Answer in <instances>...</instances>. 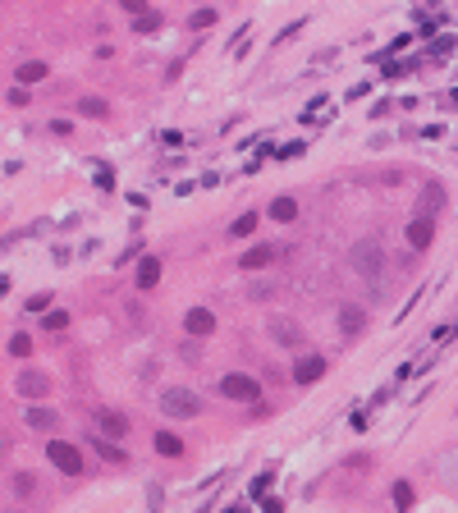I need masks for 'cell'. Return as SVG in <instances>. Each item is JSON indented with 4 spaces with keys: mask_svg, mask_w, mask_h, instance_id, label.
<instances>
[{
    "mask_svg": "<svg viewBox=\"0 0 458 513\" xmlns=\"http://www.w3.org/2000/svg\"><path fill=\"white\" fill-rule=\"evenodd\" d=\"M9 353H14V357H28V353H33V340H28V335H14V340H9Z\"/></svg>",
    "mask_w": 458,
    "mask_h": 513,
    "instance_id": "28",
    "label": "cell"
},
{
    "mask_svg": "<svg viewBox=\"0 0 458 513\" xmlns=\"http://www.w3.org/2000/svg\"><path fill=\"white\" fill-rule=\"evenodd\" d=\"M23 422L33 431H55V427H60V413H55V408H23Z\"/></svg>",
    "mask_w": 458,
    "mask_h": 513,
    "instance_id": "11",
    "label": "cell"
},
{
    "mask_svg": "<svg viewBox=\"0 0 458 513\" xmlns=\"http://www.w3.org/2000/svg\"><path fill=\"white\" fill-rule=\"evenodd\" d=\"M225 513H252V505H248V500H243V505H229Z\"/></svg>",
    "mask_w": 458,
    "mask_h": 513,
    "instance_id": "33",
    "label": "cell"
},
{
    "mask_svg": "<svg viewBox=\"0 0 458 513\" xmlns=\"http://www.w3.org/2000/svg\"><path fill=\"white\" fill-rule=\"evenodd\" d=\"M216 23V9H193L188 14V28H211Z\"/></svg>",
    "mask_w": 458,
    "mask_h": 513,
    "instance_id": "26",
    "label": "cell"
},
{
    "mask_svg": "<svg viewBox=\"0 0 458 513\" xmlns=\"http://www.w3.org/2000/svg\"><path fill=\"white\" fill-rule=\"evenodd\" d=\"M270 294H275V279H261V284L248 289V298H270Z\"/></svg>",
    "mask_w": 458,
    "mask_h": 513,
    "instance_id": "30",
    "label": "cell"
},
{
    "mask_svg": "<svg viewBox=\"0 0 458 513\" xmlns=\"http://www.w3.org/2000/svg\"><path fill=\"white\" fill-rule=\"evenodd\" d=\"M270 340H280V344H298L303 335H298V325H294V321H285V316H275V321H270Z\"/></svg>",
    "mask_w": 458,
    "mask_h": 513,
    "instance_id": "16",
    "label": "cell"
},
{
    "mask_svg": "<svg viewBox=\"0 0 458 513\" xmlns=\"http://www.w3.org/2000/svg\"><path fill=\"white\" fill-rule=\"evenodd\" d=\"M96 427L110 435V440H124V435H129V417L115 413V408H96Z\"/></svg>",
    "mask_w": 458,
    "mask_h": 513,
    "instance_id": "9",
    "label": "cell"
},
{
    "mask_svg": "<svg viewBox=\"0 0 458 513\" xmlns=\"http://www.w3.org/2000/svg\"><path fill=\"white\" fill-rule=\"evenodd\" d=\"M353 270L376 289V294H381V289H385V248L376 243V238H362V243L353 248Z\"/></svg>",
    "mask_w": 458,
    "mask_h": 513,
    "instance_id": "1",
    "label": "cell"
},
{
    "mask_svg": "<svg viewBox=\"0 0 458 513\" xmlns=\"http://www.w3.org/2000/svg\"><path fill=\"white\" fill-rule=\"evenodd\" d=\"M261 513H285V500H280V495H266V500H261Z\"/></svg>",
    "mask_w": 458,
    "mask_h": 513,
    "instance_id": "32",
    "label": "cell"
},
{
    "mask_svg": "<svg viewBox=\"0 0 458 513\" xmlns=\"http://www.w3.org/2000/svg\"><path fill=\"white\" fill-rule=\"evenodd\" d=\"M270 216H275L280 225H289V220H298V202L294 197H275L270 202Z\"/></svg>",
    "mask_w": 458,
    "mask_h": 513,
    "instance_id": "18",
    "label": "cell"
},
{
    "mask_svg": "<svg viewBox=\"0 0 458 513\" xmlns=\"http://www.w3.org/2000/svg\"><path fill=\"white\" fill-rule=\"evenodd\" d=\"M339 330H344V340H357V335L367 330V312H362V307H353V303L339 307Z\"/></svg>",
    "mask_w": 458,
    "mask_h": 513,
    "instance_id": "10",
    "label": "cell"
},
{
    "mask_svg": "<svg viewBox=\"0 0 458 513\" xmlns=\"http://www.w3.org/2000/svg\"><path fill=\"white\" fill-rule=\"evenodd\" d=\"M92 444H96V454H101V459L124 463V449H120V444H110V440H92Z\"/></svg>",
    "mask_w": 458,
    "mask_h": 513,
    "instance_id": "25",
    "label": "cell"
},
{
    "mask_svg": "<svg viewBox=\"0 0 458 513\" xmlns=\"http://www.w3.org/2000/svg\"><path fill=\"white\" fill-rule=\"evenodd\" d=\"M183 330H188L193 340H207V335H216V312H211V307H193V312L183 316Z\"/></svg>",
    "mask_w": 458,
    "mask_h": 513,
    "instance_id": "7",
    "label": "cell"
},
{
    "mask_svg": "<svg viewBox=\"0 0 458 513\" xmlns=\"http://www.w3.org/2000/svg\"><path fill=\"white\" fill-rule=\"evenodd\" d=\"M46 390H51V381H46L42 371H23L18 376V394H23V399H42Z\"/></svg>",
    "mask_w": 458,
    "mask_h": 513,
    "instance_id": "13",
    "label": "cell"
},
{
    "mask_svg": "<svg viewBox=\"0 0 458 513\" xmlns=\"http://www.w3.org/2000/svg\"><path fill=\"white\" fill-rule=\"evenodd\" d=\"M270 486H275V472H261V477L248 486V500H266V495H270Z\"/></svg>",
    "mask_w": 458,
    "mask_h": 513,
    "instance_id": "19",
    "label": "cell"
},
{
    "mask_svg": "<svg viewBox=\"0 0 458 513\" xmlns=\"http://www.w3.org/2000/svg\"><path fill=\"white\" fill-rule=\"evenodd\" d=\"M156 454H161V459H179V454H183V440H179V435H170V431H156Z\"/></svg>",
    "mask_w": 458,
    "mask_h": 513,
    "instance_id": "14",
    "label": "cell"
},
{
    "mask_svg": "<svg viewBox=\"0 0 458 513\" xmlns=\"http://www.w3.org/2000/svg\"><path fill=\"white\" fill-rule=\"evenodd\" d=\"M46 74H51V64H46V60H23L14 79H18V83H42Z\"/></svg>",
    "mask_w": 458,
    "mask_h": 513,
    "instance_id": "15",
    "label": "cell"
},
{
    "mask_svg": "<svg viewBox=\"0 0 458 513\" xmlns=\"http://www.w3.org/2000/svg\"><path fill=\"white\" fill-rule=\"evenodd\" d=\"M161 23H165V18H161V9H142V14L133 18V28H138V33H156Z\"/></svg>",
    "mask_w": 458,
    "mask_h": 513,
    "instance_id": "20",
    "label": "cell"
},
{
    "mask_svg": "<svg viewBox=\"0 0 458 513\" xmlns=\"http://www.w3.org/2000/svg\"><path fill=\"white\" fill-rule=\"evenodd\" d=\"M252 229H257V211H248V216H239V220L229 225V234H234V238H248Z\"/></svg>",
    "mask_w": 458,
    "mask_h": 513,
    "instance_id": "23",
    "label": "cell"
},
{
    "mask_svg": "<svg viewBox=\"0 0 458 513\" xmlns=\"http://www.w3.org/2000/svg\"><path fill=\"white\" fill-rule=\"evenodd\" d=\"M9 486H14V495H33V490H37V477H33V472H14V477H9Z\"/></svg>",
    "mask_w": 458,
    "mask_h": 513,
    "instance_id": "22",
    "label": "cell"
},
{
    "mask_svg": "<svg viewBox=\"0 0 458 513\" xmlns=\"http://www.w3.org/2000/svg\"><path fill=\"white\" fill-rule=\"evenodd\" d=\"M161 413L165 417H197L202 399L193 390H183V385H170V390H161Z\"/></svg>",
    "mask_w": 458,
    "mask_h": 513,
    "instance_id": "2",
    "label": "cell"
},
{
    "mask_svg": "<svg viewBox=\"0 0 458 513\" xmlns=\"http://www.w3.org/2000/svg\"><path fill=\"white\" fill-rule=\"evenodd\" d=\"M42 325H46V330H64V325H69V312H46Z\"/></svg>",
    "mask_w": 458,
    "mask_h": 513,
    "instance_id": "27",
    "label": "cell"
},
{
    "mask_svg": "<svg viewBox=\"0 0 458 513\" xmlns=\"http://www.w3.org/2000/svg\"><path fill=\"white\" fill-rule=\"evenodd\" d=\"M285 253H289V248H280V243H257V248H248V253L239 257V266L243 270H266L270 261H280Z\"/></svg>",
    "mask_w": 458,
    "mask_h": 513,
    "instance_id": "5",
    "label": "cell"
},
{
    "mask_svg": "<svg viewBox=\"0 0 458 513\" xmlns=\"http://www.w3.org/2000/svg\"><path fill=\"white\" fill-rule=\"evenodd\" d=\"M78 115H87V120H101V115H105V101H101V96H83V101H78Z\"/></svg>",
    "mask_w": 458,
    "mask_h": 513,
    "instance_id": "21",
    "label": "cell"
},
{
    "mask_svg": "<svg viewBox=\"0 0 458 513\" xmlns=\"http://www.w3.org/2000/svg\"><path fill=\"white\" fill-rule=\"evenodd\" d=\"M303 151H307V147H303V142H285V147H280V151H275V156H280V161H294V156H303Z\"/></svg>",
    "mask_w": 458,
    "mask_h": 513,
    "instance_id": "29",
    "label": "cell"
},
{
    "mask_svg": "<svg viewBox=\"0 0 458 513\" xmlns=\"http://www.w3.org/2000/svg\"><path fill=\"white\" fill-rule=\"evenodd\" d=\"M51 298L55 294H33V298H28V312H46V307H51Z\"/></svg>",
    "mask_w": 458,
    "mask_h": 513,
    "instance_id": "31",
    "label": "cell"
},
{
    "mask_svg": "<svg viewBox=\"0 0 458 513\" xmlns=\"http://www.w3.org/2000/svg\"><path fill=\"white\" fill-rule=\"evenodd\" d=\"M156 279H161V261H156V257H142L138 261V289H156Z\"/></svg>",
    "mask_w": 458,
    "mask_h": 513,
    "instance_id": "17",
    "label": "cell"
},
{
    "mask_svg": "<svg viewBox=\"0 0 458 513\" xmlns=\"http://www.w3.org/2000/svg\"><path fill=\"white\" fill-rule=\"evenodd\" d=\"M394 505H399V513L413 509V486H408V481H394Z\"/></svg>",
    "mask_w": 458,
    "mask_h": 513,
    "instance_id": "24",
    "label": "cell"
},
{
    "mask_svg": "<svg viewBox=\"0 0 458 513\" xmlns=\"http://www.w3.org/2000/svg\"><path fill=\"white\" fill-rule=\"evenodd\" d=\"M46 459H51L64 477H78V472H83V454H78L74 444H64V440H51V444H46Z\"/></svg>",
    "mask_w": 458,
    "mask_h": 513,
    "instance_id": "4",
    "label": "cell"
},
{
    "mask_svg": "<svg viewBox=\"0 0 458 513\" xmlns=\"http://www.w3.org/2000/svg\"><path fill=\"white\" fill-rule=\"evenodd\" d=\"M220 394H225V399H239V403H257L261 385L252 381V376H243V371H229L225 381H220Z\"/></svg>",
    "mask_w": 458,
    "mask_h": 513,
    "instance_id": "3",
    "label": "cell"
},
{
    "mask_svg": "<svg viewBox=\"0 0 458 513\" xmlns=\"http://www.w3.org/2000/svg\"><path fill=\"white\" fill-rule=\"evenodd\" d=\"M431 243H435V220L431 216H417L413 225H408V248H413V253H426Z\"/></svg>",
    "mask_w": 458,
    "mask_h": 513,
    "instance_id": "8",
    "label": "cell"
},
{
    "mask_svg": "<svg viewBox=\"0 0 458 513\" xmlns=\"http://www.w3.org/2000/svg\"><path fill=\"white\" fill-rule=\"evenodd\" d=\"M440 207H445V188L440 183H426L422 197H417V216H435Z\"/></svg>",
    "mask_w": 458,
    "mask_h": 513,
    "instance_id": "12",
    "label": "cell"
},
{
    "mask_svg": "<svg viewBox=\"0 0 458 513\" xmlns=\"http://www.w3.org/2000/svg\"><path fill=\"white\" fill-rule=\"evenodd\" d=\"M326 371H330V362L321 353H307V357H298V362H294V381L298 385H316Z\"/></svg>",
    "mask_w": 458,
    "mask_h": 513,
    "instance_id": "6",
    "label": "cell"
}]
</instances>
